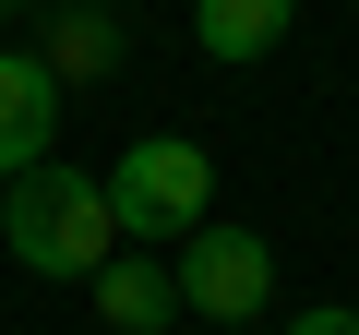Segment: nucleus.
Here are the masks:
<instances>
[{"label":"nucleus","mask_w":359,"mask_h":335,"mask_svg":"<svg viewBox=\"0 0 359 335\" xmlns=\"http://www.w3.org/2000/svg\"><path fill=\"white\" fill-rule=\"evenodd\" d=\"M0 240H13V264L25 275H96L108 264V240H120V216H108V192L84 180V168H25V180H0Z\"/></svg>","instance_id":"f257e3e1"},{"label":"nucleus","mask_w":359,"mask_h":335,"mask_svg":"<svg viewBox=\"0 0 359 335\" xmlns=\"http://www.w3.org/2000/svg\"><path fill=\"white\" fill-rule=\"evenodd\" d=\"M96 192H108L120 240H192L216 216V156L192 132H144V144H120V168H108Z\"/></svg>","instance_id":"f03ea898"},{"label":"nucleus","mask_w":359,"mask_h":335,"mask_svg":"<svg viewBox=\"0 0 359 335\" xmlns=\"http://www.w3.org/2000/svg\"><path fill=\"white\" fill-rule=\"evenodd\" d=\"M168 275H180V311H204V323H252V311L276 299V252H264L252 228H216V216L180 240Z\"/></svg>","instance_id":"7ed1b4c3"},{"label":"nucleus","mask_w":359,"mask_h":335,"mask_svg":"<svg viewBox=\"0 0 359 335\" xmlns=\"http://www.w3.org/2000/svg\"><path fill=\"white\" fill-rule=\"evenodd\" d=\"M48 144H60V72L36 48H0V180L48 168Z\"/></svg>","instance_id":"20e7f679"},{"label":"nucleus","mask_w":359,"mask_h":335,"mask_svg":"<svg viewBox=\"0 0 359 335\" xmlns=\"http://www.w3.org/2000/svg\"><path fill=\"white\" fill-rule=\"evenodd\" d=\"M96 311H108V335H168L180 323V275L144 264V252H108L96 264Z\"/></svg>","instance_id":"39448f33"},{"label":"nucleus","mask_w":359,"mask_h":335,"mask_svg":"<svg viewBox=\"0 0 359 335\" xmlns=\"http://www.w3.org/2000/svg\"><path fill=\"white\" fill-rule=\"evenodd\" d=\"M287 13H299V0H192V48L204 60H264L287 36Z\"/></svg>","instance_id":"423d86ee"},{"label":"nucleus","mask_w":359,"mask_h":335,"mask_svg":"<svg viewBox=\"0 0 359 335\" xmlns=\"http://www.w3.org/2000/svg\"><path fill=\"white\" fill-rule=\"evenodd\" d=\"M36 60H48L60 84H84V72H108V60H120V25H108V13H60Z\"/></svg>","instance_id":"0eeeda50"},{"label":"nucleus","mask_w":359,"mask_h":335,"mask_svg":"<svg viewBox=\"0 0 359 335\" xmlns=\"http://www.w3.org/2000/svg\"><path fill=\"white\" fill-rule=\"evenodd\" d=\"M287 335H359V311H299Z\"/></svg>","instance_id":"6e6552de"},{"label":"nucleus","mask_w":359,"mask_h":335,"mask_svg":"<svg viewBox=\"0 0 359 335\" xmlns=\"http://www.w3.org/2000/svg\"><path fill=\"white\" fill-rule=\"evenodd\" d=\"M0 13H25V0H0Z\"/></svg>","instance_id":"1a4fd4ad"}]
</instances>
